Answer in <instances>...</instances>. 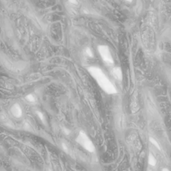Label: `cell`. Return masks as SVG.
<instances>
[{
    "mask_svg": "<svg viewBox=\"0 0 171 171\" xmlns=\"http://www.w3.org/2000/svg\"><path fill=\"white\" fill-rule=\"evenodd\" d=\"M88 71L97 82L99 87L105 93H107L108 94H114L117 93V89H115L112 82L108 80V77L104 74V73L100 68L93 66V67L88 68Z\"/></svg>",
    "mask_w": 171,
    "mask_h": 171,
    "instance_id": "6da1fadb",
    "label": "cell"
},
{
    "mask_svg": "<svg viewBox=\"0 0 171 171\" xmlns=\"http://www.w3.org/2000/svg\"><path fill=\"white\" fill-rule=\"evenodd\" d=\"M76 141L87 151L90 153H94L95 151V147H94V143L92 142L91 139L86 134L85 132L80 131L79 135L77 136Z\"/></svg>",
    "mask_w": 171,
    "mask_h": 171,
    "instance_id": "7a4b0ae2",
    "label": "cell"
},
{
    "mask_svg": "<svg viewBox=\"0 0 171 171\" xmlns=\"http://www.w3.org/2000/svg\"><path fill=\"white\" fill-rule=\"evenodd\" d=\"M98 51L99 53L100 56L102 58L103 61L107 64H113L114 63V59L113 56L111 54V52L109 50L108 46L106 45H99L98 47Z\"/></svg>",
    "mask_w": 171,
    "mask_h": 171,
    "instance_id": "3957f363",
    "label": "cell"
},
{
    "mask_svg": "<svg viewBox=\"0 0 171 171\" xmlns=\"http://www.w3.org/2000/svg\"><path fill=\"white\" fill-rule=\"evenodd\" d=\"M10 112L11 114L15 117V118H20L22 115H23V111H22V108L20 107V105L18 103H14L10 108Z\"/></svg>",
    "mask_w": 171,
    "mask_h": 171,
    "instance_id": "277c9868",
    "label": "cell"
},
{
    "mask_svg": "<svg viewBox=\"0 0 171 171\" xmlns=\"http://www.w3.org/2000/svg\"><path fill=\"white\" fill-rule=\"evenodd\" d=\"M113 74L117 80H122V79H123V74H122L121 68L120 67H116L113 69Z\"/></svg>",
    "mask_w": 171,
    "mask_h": 171,
    "instance_id": "5b68a950",
    "label": "cell"
},
{
    "mask_svg": "<svg viewBox=\"0 0 171 171\" xmlns=\"http://www.w3.org/2000/svg\"><path fill=\"white\" fill-rule=\"evenodd\" d=\"M148 165L151 166H154L156 165L157 161H156V159L154 158V156L153 154H148Z\"/></svg>",
    "mask_w": 171,
    "mask_h": 171,
    "instance_id": "8992f818",
    "label": "cell"
},
{
    "mask_svg": "<svg viewBox=\"0 0 171 171\" xmlns=\"http://www.w3.org/2000/svg\"><path fill=\"white\" fill-rule=\"evenodd\" d=\"M25 99H27V101H29V102H30V103H34L35 101H36V99H35V97H34L33 94H28Z\"/></svg>",
    "mask_w": 171,
    "mask_h": 171,
    "instance_id": "52a82bcc",
    "label": "cell"
},
{
    "mask_svg": "<svg viewBox=\"0 0 171 171\" xmlns=\"http://www.w3.org/2000/svg\"><path fill=\"white\" fill-rule=\"evenodd\" d=\"M149 141H150V143H151L152 144H154V146L158 148V149H160V144H159V143L157 142V141L154 139V138H150V139H149Z\"/></svg>",
    "mask_w": 171,
    "mask_h": 171,
    "instance_id": "ba28073f",
    "label": "cell"
},
{
    "mask_svg": "<svg viewBox=\"0 0 171 171\" xmlns=\"http://www.w3.org/2000/svg\"><path fill=\"white\" fill-rule=\"evenodd\" d=\"M84 52H85L86 55H87V56H89V57H93V56H94L93 52H92L91 49H90L89 47H87V48L85 49V50H84Z\"/></svg>",
    "mask_w": 171,
    "mask_h": 171,
    "instance_id": "9c48e42d",
    "label": "cell"
},
{
    "mask_svg": "<svg viewBox=\"0 0 171 171\" xmlns=\"http://www.w3.org/2000/svg\"><path fill=\"white\" fill-rule=\"evenodd\" d=\"M37 114H38V116L39 117V119L41 120V121H42L43 123H44V122H45V118H44V115L42 114L41 112H37Z\"/></svg>",
    "mask_w": 171,
    "mask_h": 171,
    "instance_id": "30bf717a",
    "label": "cell"
},
{
    "mask_svg": "<svg viewBox=\"0 0 171 171\" xmlns=\"http://www.w3.org/2000/svg\"><path fill=\"white\" fill-rule=\"evenodd\" d=\"M69 3L72 4H78V1L77 0H69Z\"/></svg>",
    "mask_w": 171,
    "mask_h": 171,
    "instance_id": "8fae6325",
    "label": "cell"
},
{
    "mask_svg": "<svg viewBox=\"0 0 171 171\" xmlns=\"http://www.w3.org/2000/svg\"><path fill=\"white\" fill-rule=\"evenodd\" d=\"M163 171H169V170H168V169H164Z\"/></svg>",
    "mask_w": 171,
    "mask_h": 171,
    "instance_id": "7c38bea8",
    "label": "cell"
},
{
    "mask_svg": "<svg viewBox=\"0 0 171 171\" xmlns=\"http://www.w3.org/2000/svg\"><path fill=\"white\" fill-rule=\"evenodd\" d=\"M126 1H127V2H132L133 0H126Z\"/></svg>",
    "mask_w": 171,
    "mask_h": 171,
    "instance_id": "4fadbf2b",
    "label": "cell"
}]
</instances>
